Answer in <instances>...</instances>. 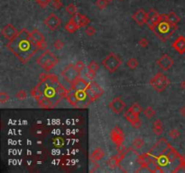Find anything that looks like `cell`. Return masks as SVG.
<instances>
[{"mask_svg": "<svg viewBox=\"0 0 185 173\" xmlns=\"http://www.w3.org/2000/svg\"><path fill=\"white\" fill-rule=\"evenodd\" d=\"M67 91L55 75H44L31 95L42 108H54L66 97Z\"/></svg>", "mask_w": 185, "mask_h": 173, "instance_id": "1", "label": "cell"}, {"mask_svg": "<svg viewBox=\"0 0 185 173\" xmlns=\"http://www.w3.org/2000/svg\"><path fill=\"white\" fill-rule=\"evenodd\" d=\"M7 48L22 63H27L39 50L36 43L33 42L31 32L25 28L18 32V33L9 40Z\"/></svg>", "mask_w": 185, "mask_h": 173, "instance_id": "2", "label": "cell"}, {"mask_svg": "<svg viewBox=\"0 0 185 173\" xmlns=\"http://www.w3.org/2000/svg\"><path fill=\"white\" fill-rule=\"evenodd\" d=\"M65 98L72 107L77 108H85L92 103L86 91L78 90L72 88L67 91Z\"/></svg>", "mask_w": 185, "mask_h": 173, "instance_id": "3", "label": "cell"}, {"mask_svg": "<svg viewBox=\"0 0 185 173\" xmlns=\"http://www.w3.org/2000/svg\"><path fill=\"white\" fill-rule=\"evenodd\" d=\"M178 29L177 24H174L169 23L167 20L164 18V16L161 14L160 16V22L155 26V28L153 30V32L156 34V36L161 39L163 42L168 41L172 35L174 33V32Z\"/></svg>", "mask_w": 185, "mask_h": 173, "instance_id": "4", "label": "cell"}, {"mask_svg": "<svg viewBox=\"0 0 185 173\" xmlns=\"http://www.w3.org/2000/svg\"><path fill=\"white\" fill-rule=\"evenodd\" d=\"M37 64L46 71L52 70L59 62L58 58L50 51H45L36 60Z\"/></svg>", "mask_w": 185, "mask_h": 173, "instance_id": "5", "label": "cell"}, {"mask_svg": "<svg viewBox=\"0 0 185 173\" xmlns=\"http://www.w3.org/2000/svg\"><path fill=\"white\" fill-rule=\"evenodd\" d=\"M80 73L81 70H80L75 64H70L62 70L61 76L67 82L73 84L77 79L80 78Z\"/></svg>", "mask_w": 185, "mask_h": 173, "instance_id": "6", "label": "cell"}, {"mask_svg": "<svg viewBox=\"0 0 185 173\" xmlns=\"http://www.w3.org/2000/svg\"><path fill=\"white\" fill-rule=\"evenodd\" d=\"M122 61L121 60L118 58V55H116L115 53L111 52L109 53L102 61V65L105 67V69L107 70H108L110 73H114L116 72L119 67L121 66Z\"/></svg>", "mask_w": 185, "mask_h": 173, "instance_id": "7", "label": "cell"}, {"mask_svg": "<svg viewBox=\"0 0 185 173\" xmlns=\"http://www.w3.org/2000/svg\"><path fill=\"white\" fill-rule=\"evenodd\" d=\"M150 84L154 88V89H155L156 91L163 92L164 90H165L169 87L170 80L166 76H165L163 73L159 72L153 79H151Z\"/></svg>", "mask_w": 185, "mask_h": 173, "instance_id": "8", "label": "cell"}, {"mask_svg": "<svg viewBox=\"0 0 185 173\" xmlns=\"http://www.w3.org/2000/svg\"><path fill=\"white\" fill-rule=\"evenodd\" d=\"M171 146V144L168 143V141L165 138H161L160 140H158L155 145L149 150L148 153L154 157V158H158L159 156H161L169 147Z\"/></svg>", "mask_w": 185, "mask_h": 173, "instance_id": "9", "label": "cell"}, {"mask_svg": "<svg viewBox=\"0 0 185 173\" xmlns=\"http://www.w3.org/2000/svg\"><path fill=\"white\" fill-rule=\"evenodd\" d=\"M88 96L89 97V98L91 99L92 102H94L95 100H97L99 97H100L103 94H104V89L96 82L91 81L89 84V88L86 90Z\"/></svg>", "mask_w": 185, "mask_h": 173, "instance_id": "10", "label": "cell"}, {"mask_svg": "<svg viewBox=\"0 0 185 173\" xmlns=\"http://www.w3.org/2000/svg\"><path fill=\"white\" fill-rule=\"evenodd\" d=\"M110 139L113 142V144L117 145V147L121 146L125 142V134L123 130L118 126L113 128L110 133Z\"/></svg>", "mask_w": 185, "mask_h": 173, "instance_id": "11", "label": "cell"}, {"mask_svg": "<svg viewBox=\"0 0 185 173\" xmlns=\"http://www.w3.org/2000/svg\"><path fill=\"white\" fill-rule=\"evenodd\" d=\"M160 16H161V14H159V13L155 9H154V8L150 9L149 12H147L146 24L148 25V27L152 31L155 28V26L160 22Z\"/></svg>", "mask_w": 185, "mask_h": 173, "instance_id": "12", "label": "cell"}, {"mask_svg": "<svg viewBox=\"0 0 185 173\" xmlns=\"http://www.w3.org/2000/svg\"><path fill=\"white\" fill-rule=\"evenodd\" d=\"M109 108L111 109L112 112H114L115 114H120L122 113L126 107H127V104L126 102L119 97H115L110 103H109Z\"/></svg>", "mask_w": 185, "mask_h": 173, "instance_id": "13", "label": "cell"}, {"mask_svg": "<svg viewBox=\"0 0 185 173\" xmlns=\"http://www.w3.org/2000/svg\"><path fill=\"white\" fill-rule=\"evenodd\" d=\"M43 23L51 31H55L61 24V20L55 14L52 13L45 18Z\"/></svg>", "mask_w": 185, "mask_h": 173, "instance_id": "14", "label": "cell"}, {"mask_svg": "<svg viewBox=\"0 0 185 173\" xmlns=\"http://www.w3.org/2000/svg\"><path fill=\"white\" fill-rule=\"evenodd\" d=\"M31 35H32V38H33V42L38 46L39 50H43V49L46 48L47 45H46V42H45V37L39 30L33 29L31 32Z\"/></svg>", "mask_w": 185, "mask_h": 173, "instance_id": "15", "label": "cell"}, {"mask_svg": "<svg viewBox=\"0 0 185 173\" xmlns=\"http://www.w3.org/2000/svg\"><path fill=\"white\" fill-rule=\"evenodd\" d=\"M70 20L71 22H73L79 28L83 27V26H87V24H89L90 23L89 18H88L86 15L81 14L80 13H76L74 15L71 16V18Z\"/></svg>", "mask_w": 185, "mask_h": 173, "instance_id": "16", "label": "cell"}, {"mask_svg": "<svg viewBox=\"0 0 185 173\" xmlns=\"http://www.w3.org/2000/svg\"><path fill=\"white\" fill-rule=\"evenodd\" d=\"M157 64L163 70H169L174 64V60L168 55V54H164L157 61Z\"/></svg>", "mask_w": 185, "mask_h": 173, "instance_id": "17", "label": "cell"}, {"mask_svg": "<svg viewBox=\"0 0 185 173\" xmlns=\"http://www.w3.org/2000/svg\"><path fill=\"white\" fill-rule=\"evenodd\" d=\"M125 118L135 127V128H140L142 125V122L139 118V116H136L134 114L130 109H128L125 113Z\"/></svg>", "mask_w": 185, "mask_h": 173, "instance_id": "18", "label": "cell"}, {"mask_svg": "<svg viewBox=\"0 0 185 173\" xmlns=\"http://www.w3.org/2000/svg\"><path fill=\"white\" fill-rule=\"evenodd\" d=\"M1 33L3 34V36L6 39V40H11L12 38H14L17 33H18V31L16 30V28L11 24V23H7L5 24L2 30H1Z\"/></svg>", "mask_w": 185, "mask_h": 173, "instance_id": "19", "label": "cell"}, {"mask_svg": "<svg viewBox=\"0 0 185 173\" xmlns=\"http://www.w3.org/2000/svg\"><path fill=\"white\" fill-rule=\"evenodd\" d=\"M132 18L138 25H143V24L146 23L147 13L144 9H139L133 14Z\"/></svg>", "mask_w": 185, "mask_h": 173, "instance_id": "20", "label": "cell"}, {"mask_svg": "<svg viewBox=\"0 0 185 173\" xmlns=\"http://www.w3.org/2000/svg\"><path fill=\"white\" fill-rule=\"evenodd\" d=\"M173 48L180 54L185 53V37L181 35L179 36L174 42H173Z\"/></svg>", "mask_w": 185, "mask_h": 173, "instance_id": "21", "label": "cell"}, {"mask_svg": "<svg viewBox=\"0 0 185 173\" xmlns=\"http://www.w3.org/2000/svg\"><path fill=\"white\" fill-rule=\"evenodd\" d=\"M89 82H87L85 79L80 78L79 79H77L73 84H71V88H75V89H78V90H84L86 91L89 87Z\"/></svg>", "mask_w": 185, "mask_h": 173, "instance_id": "22", "label": "cell"}, {"mask_svg": "<svg viewBox=\"0 0 185 173\" xmlns=\"http://www.w3.org/2000/svg\"><path fill=\"white\" fill-rule=\"evenodd\" d=\"M104 157H105V152L100 148H97L91 153L89 159L92 162H96L101 161Z\"/></svg>", "mask_w": 185, "mask_h": 173, "instance_id": "23", "label": "cell"}, {"mask_svg": "<svg viewBox=\"0 0 185 173\" xmlns=\"http://www.w3.org/2000/svg\"><path fill=\"white\" fill-rule=\"evenodd\" d=\"M164 16V18L165 20H167L169 23H174V24H178L180 22H181V18L179 17V15L174 13V12H170L169 14H162Z\"/></svg>", "mask_w": 185, "mask_h": 173, "instance_id": "24", "label": "cell"}, {"mask_svg": "<svg viewBox=\"0 0 185 173\" xmlns=\"http://www.w3.org/2000/svg\"><path fill=\"white\" fill-rule=\"evenodd\" d=\"M153 159H154V157H152V156L147 153H146V154H142V155L138 156L137 162H138V163L142 166V168H146V167L147 166V164H148L151 161H153Z\"/></svg>", "mask_w": 185, "mask_h": 173, "instance_id": "25", "label": "cell"}, {"mask_svg": "<svg viewBox=\"0 0 185 173\" xmlns=\"http://www.w3.org/2000/svg\"><path fill=\"white\" fill-rule=\"evenodd\" d=\"M146 168L147 169V171H148L149 172H164V171L161 169V166L159 165V163L156 162H155L154 160L151 161V162L147 164V166H146Z\"/></svg>", "mask_w": 185, "mask_h": 173, "instance_id": "26", "label": "cell"}, {"mask_svg": "<svg viewBox=\"0 0 185 173\" xmlns=\"http://www.w3.org/2000/svg\"><path fill=\"white\" fill-rule=\"evenodd\" d=\"M153 130H154V133L156 134V135H161L163 133H164V128H163V123L161 120H156L155 123H154V125H153Z\"/></svg>", "mask_w": 185, "mask_h": 173, "instance_id": "27", "label": "cell"}, {"mask_svg": "<svg viewBox=\"0 0 185 173\" xmlns=\"http://www.w3.org/2000/svg\"><path fill=\"white\" fill-rule=\"evenodd\" d=\"M132 146H133L136 150H141V149L145 146V141H144L141 137H137V138H136V139L133 141Z\"/></svg>", "mask_w": 185, "mask_h": 173, "instance_id": "28", "label": "cell"}, {"mask_svg": "<svg viewBox=\"0 0 185 173\" xmlns=\"http://www.w3.org/2000/svg\"><path fill=\"white\" fill-rule=\"evenodd\" d=\"M65 29H66V31L68 32H70V33H74L78 29H80L73 22H71V20L69 21V23L65 25Z\"/></svg>", "mask_w": 185, "mask_h": 173, "instance_id": "29", "label": "cell"}, {"mask_svg": "<svg viewBox=\"0 0 185 173\" xmlns=\"http://www.w3.org/2000/svg\"><path fill=\"white\" fill-rule=\"evenodd\" d=\"M155 114H156L155 110L152 107H147L144 110V115H145L146 117L148 118V119H150V118L155 116Z\"/></svg>", "mask_w": 185, "mask_h": 173, "instance_id": "30", "label": "cell"}, {"mask_svg": "<svg viewBox=\"0 0 185 173\" xmlns=\"http://www.w3.org/2000/svg\"><path fill=\"white\" fill-rule=\"evenodd\" d=\"M134 114H136V116H139L141 113H142V111H143V108H142V107L137 103V102H136V103H134L133 104V106L129 108Z\"/></svg>", "mask_w": 185, "mask_h": 173, "instance_id": "31", "label": "cell"}, {"mask_svg": "<svg viewBox=\"0 0 185 173\" xmlns=\"http://www.w3.org/2000/svg\"><path fill=\"white\" fill-rule=\"evenodd\" d=\"M138 65H139V63H138V61H137L135 58L129 59V60H127V68L130 69V70H136V69L138 67Z\"/></svg>", "mask_w": 185, "mask_h": 173, "instance_id": "32", "label": "cell"}, {"mask_svg": "<svg viewBox=\"0 0 185 173\" xmlns=\"http://www.w3.org/2000/svg\"><path fill=\"white\" fill-rule=\"evenodd\" d=\"M99 68V64H98L96 61H91V62L89 64V66H88V70L90 71V72H93V73H96V74H97V71H98Z\"/></svg>", "mask_w": 185, "mask_h": 173, "instance_id": "33", "label": "cell"}, {"mask_svg": "<svg viewBox=\"0 0 185 173\" xmlns=\"http://www.w3.org/2000/svg\"><path fill=\"white\" fill-rule=\"evenodd\" d=\"M66 11L68 14H70L71 15H74L76 13H78V9L76 7V5L74 4H70L67 7H66Z\"/></svg>", "mask_w": 185, "mask_h": 173, "instance_id": "34", "label": "cell"}, {"mask_svg": "<svg viewBox=\"0 0 185 173\" xmlns=\"http://www.w3.org/2000/svg\"><path fill=\"white\" fill-rule=\"evenodd\" d=\"M108 0H97L96 2V6L99 9H105L108 5Z\"/></svg>", "mask_w": 185, "mask_h": 173, "instance_id": "35", "label": "cell"}, {"mask_svg": "<svg viewBox=\"0 0 185 173\" xmlns=\"http://www.w3.org/2000/svg\"><path fill=\"white\" fill-rule=\"evenodd\" d=\"M9 99H10V97H9V95L7 93H5V92L0 93V102H1V104L6 103Z\"/></svg>", "mask_w": 185, "mask_h": 173, "instance_id": "36", "label": "cell"}, {"mask_svg": "<svg viewBox=\"0 0 185 173\" xmlns=\"http://www.w3.org/2000/svg\"><path fill=\"white\" fill-rule=\"evenodd\" d=\"M85 32H86V34L87 35H89V36H93L95 33H96V29L93 27V26H88L87 28H86V30H85Z\"/></svg>", "mask_w": 185, "mask_h": 173, "instance_id": "37", "label": "cell"}, {"mask_svg": "<svg viewBox=\"0 0 185 173\" xmlns=\"http://www.w3.org/2000/svg\"><path fill=\"white\" fill-rule=\"evenodd\" d=\"M15 96L19 100H24L27 97V94H26V92L24 90H20L19 92L16 93Z\"/></svg>", "mask_w": 185, "mask_h": 173, "instance_id": "38", "label": "cell"}, {"mask_svg": "<svg viewBox=\"0 0 185 173\" xmlns=\"http://www.w3.org/2000/svg\"><path fill=\"white\" fill-rule=\"evenodd\" d=\"M180 135H181V134H180L179 131L176 130V129H173V130H171L170 133H169V136H170L172 139H177V138H179Z\"/></svg>", "mask_w": 185, "mask_h": 173, "instance_id": "39", "label": "cell"}, {"mask_svg": "<svg viewBox=\"0 0 185 173\" xmlns=\"http://www.w3.org/2000/svg\"><path fill=\"white\" fill-rule=\"evenodd\" d=\"M54 47L56 50H61L64 47V42L61 40H56L54 42Z\"/></svg>", "mask_w": 185, "mask_h": 173, "instance_id": "40", "label": "cell"}, {"mask_svg": "<svg viewBox=\"0 0 185 173\" xmlns=\"http://www.w3.org/2000/svg\"><path fill=\"white\" fill-rule=\"evenodd\" d=\"M139 45L141 46V47H143V48H146V47H147L148 46V44H149V42L147 41V39L146 38H142V39H140V41H139Z\"/></svg>", "mask_w": 185, "mask_h": 173, "instance_id": "41", "label": "cell"}, {"mask_svg": "<svg viewBox=\"0 0 185 173\" xmlns=\"http://www.w3.org/2000/svg\"><path fill=\"white\" fill-rule=\"evenodd\" d=\"M51 1H52V0H36V2H37L42 7H43V8L46 7Z\"/></svg>", "mask_w": 185, "mask_h": 173, "instance_id": "42", "label": "cell"}, {"mask_svg": "<svg viewBox=\"0 0 185 173\" xmlns=\"http://www.w3.org/2000/svg\"><path fill=\"white\" fill-rule=\"evenodd\" d=\"M52 1L53 6H54L56 9H60V8L61 7L62 4H61V0H52Z\"/></svg>", "mask_w": 185, "mask_h": 173, "instance_id": "43", "label": "cell"}, {"mask_svg": "<svg viewBox=\"0 0 185 173\" xmlns=\"http://www.w3.org/2000/svg\"><path fill=\"white\" fill-rule=\"evenodd\" d=\"M75 65L77 66V68L80 70H84V68H85V64L83 63V61H81V60H79V61H77L76 63H75Z\"/></svg>", "mask_w": 185, "mask_h": 173, "instance_id": "44", "label": "cell"}, {"mask_svg": "<svg viewBox=\"0 0 185 173\" xmlns=\"http://www.w3.org/2000/svg\"><path fill=\"white\" fill-rule=\"evenodd\" d=\"M96 73H93V72H90V71H89L88 70V72H87V74H86V77L89 79V80H94V79L96 78Z\"/></svg>", "mask_w": 185, "mask_h": 173, "instance_id": "45", "label": "cell"}, {"mask_svg": "<svg viewBox=\"0 0 185 173\" xmlns=\"http://www.w3.org/2000/svg\"><path fill=\"white\" fill-rule=\"evenodd\" d=\"M93 167H94V168L90 170V172H93V171H97V169H98V168L99 167V164H95V165H94Z\"/></svg>", "mask_w": 185, "mask_h": 173, "instance_id": "46", "label": "cell"}, {"mask_svg": "<svg viewBox=\"0 0 185 173\" xmlns=\"http://www.w3.org/2000/svg\"><path fill=\"white\" fill-rule=\"evenodd\" d=\"M181 114H182V115H183V116L185 117V106L183 107H182V108H181Z\"/></svg>", "mask_w": 185, "mask_h": 173, "instance_id": "47", "label": "cell"}, {"mask_svg": "<svg viewBox=\"0 0 185 173\" xmlns=\"http://www.w3.org/2000/svg\"><path fill=\"white\" fill-rule=\"evenodd\" d=\"M181 87H182L183 89H185V80H183V81L181 83Z\"/></svg>", "mask_w": 185, "mask_h": 173, "instance_id": "48", "label": "cell"}, {"mask_svg": "<svg viewBox=\"0 0 185 173\" xmlns=\"http://www.w3.org/2000/svg\"><path fill=\"white\" fill-rule=\"evenodd\" d=\"M108 2H112V1H114V0H108Z\"/></svg>", "mask_w": 185, "mask_h": 173, "instance_id": "49", "label": "cell"}, {"mask_svg": "<svg viewBox=\"0 0 185 173\" xmlns=\"http://www.w3.org/2000/svg\"><path fill=\"white\" fill-rule=\"evenodd\" d=\"M120 1H123V0H120Z\"/></svg>", "mask_w": 185, "mask_h": 173, "instance_id": "50", "label": "cell"}]
</instances>
